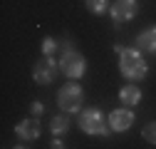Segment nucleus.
<instances>
[{
    "label": "nucleus",
    "mask_w": 156,
    "mask_h": 149,
    "mask_svg": "<svg viewBox=\"0 0 156 149\" xmlns=\"http://www.w3.org/2000/svg\"><path fill=\"white\" fill-rule=\"evenodd\" d=\"M116 52L122 55V57H119V70H122V74L126 80L139 82V80L146 77V62H144L139 50H124V47L116 45Z\"/></svg>",
    "instance_id": "1"
},
{
    "label": "nucleus",
    "mask_w": 156,
    "mask_h": 149,
    "mask_svg": "<svg viewBox=\"0 0 156 149\" xmlns=\"http://www.w3.org/2000/svg\"><path fill=\"white\" fill-rule=\"evenodd\" d=\"M80 127H82V132H87V134H109V129H112L99 109H87V112H82Z\"/></svg>",
    "instance_id": "2"
},
{
    "label": "nucleus",
    "mask_w": 156,
    "mask_h": 149,
    "mask_svg": "<svg viewBox=\"0 0 156 149\" xmlns=\"http://www.w3.org/2000/svg\"><path fill=\"white\" fill-rule=\"evenodd\" d=\"M82 100H84V92L80 89V85H65L57 92V104L65 112H77L82 107Z\"/></svg>",
    "instance_id": "3"
},
{
    "label": "nucleus",
    "mask_w": 156,
    "mask_h": 149,
    "mask_svg": "<svg viewBox=\"0 0 156 149\" xmlns=\"http://www.w3.org/2000/svg\"><path fill=\"white\" fill-rule=\"evenodd\" d=\"M60 70L67 74V77H72V80L82 77L84 74V57L80 52H74V50H67L62 55V60H60Z\"/></svg>",
    "instance_id": "4"
},
{
    "label": "nucleus",
    "mask_w": 156,
    "mask_h": 149,
    "mask_svg": "<svg viewBox=\"0 0 156 149\" xmlns=\"http://www.w3.org/2000/svg\"><path fill=\"white\" fill-rule=\"evenodd\" d=\"M55 74H57V65H55V60H50V57L40 60V62L35 65V70H32L35 82H40V85H50V82L55 80Z\"/></svg>",
    "instance_id": "5"
},
{
    "label": "nucleus",
    "mask_w": 156,
    "mask_h": 149,
    "mask_svg": "<svg viewBox=\"0 0 156 149\" xmlns=\"http://www.w3.org/2000/svg\"><path fill=\"white\" fill-rule=\"evenodd\" d=\"M136 0H116L114 8H112V20L114 23H126L136 15Z\"/></svg>",
    "instance_id": "6"
},
{
    "label": "nucleus",
    "mask_w": 156,
    "mask_h": 149,
    "mask_svg": "<svg viewBox=\"0 0 156 149\" xmlns=\"http://www.w3.org/2000/svg\"><path fill=\"white\" fill-rule=\"evenodd\" d=\"M131 124H134V112L131 109H114L109 114V127L114 132H126Z\"/></svg>",
    "instance_id": "7"
},
{
    "label": "nucleus",
    "mask_w": 156,
    "mask_h": 149,
    "mask_svg": "<svg viewBox=\"0 0 156 149\" xmlns=\"http://www.w3.org/2000/svg\"><path fill=\"white\" fill-rule=\"evenodd\" d=\"M17 137L23 139H37L40 137V124H37V119H25L17 124Z\"/></svg>",
    "instance_id": "8"
},
{
    "label": "nucleus",
    "mask_w": 156,
    "mask_h": 149,
    "mask_svg": "<svg viewBox=\"0 0 156 149\" xmlns=\"http://www.w3.org/2000/svg\"><path fill=\"white\" fill-rule=\"evenodd\" d=\"M136 45H139L144 52H156V27L144 30V32L139 35V40H136Z\"/></svg>",
    "instance_id": "9"
},
{
    "label": "nucleus",
    "mask_w": 156,
    "mask_h": 149,
    "mask_svg": "<svg viewBox=\"0 0 156 149\" xmlns=\"http://www.w3.org/2000/svg\"><path fill=\"white\" fill-rule=\"evenodd\" d=\"M119 100H122V104L131 107V104H136V102L141 100V89L136 87V85H126V87L119 92Z\"/></svg>",
    "instance_id": "10"
},
{
    "label": "nucleus",
    "mask_w": 156,
    "mask_h": 149,
    "mask_svg": "<svg viewBox=\"0 0 156 149\" xmlns=\"http://www.w3.org/2000/svg\"><path fill=\"white\" fill-rule=\"evenodd\" d=\"M50 129H52V134H62V132L69 129V119H67L65 114H62V117H55L52 124H50Z\"/></svg>",
    "instance_id": "11"
},
{
    "label": "nucleus",
    "mask_w": 156,
    "mask_h": 149,
    "mask_svg": "<svg viewBox=\"0 0 156 149\" xmlns=\"http://www.w3.org/2000/svg\"><path fill=\"white\" fill-rule=\"evenodd\" d=\"M87 8L92 10V13H104V8H107V0H87Z\"/></svg>",
    "instance_id": "12"
},
{
    "label": "nucleus",
    "mask_w": 156,
    "mask_h": 149,
    "mask_svg": "<svg viewBox=\"0 0 156 149\" xmlns=\"http://www.w3.org/2000/svg\"><path fill=\"white\" fill-rule=\"evenodd\" d=\"M144 139L151 142V144H156V122H151V124L144 127Z\"/></svg>",
    "instance_id": "13"
},
{
    "label": "nucleus",
    "mask_w": 156,
    "mask_h": 149,
    "mask_svg": "<svg viewBox=\"0 0 156 149\" xmlns=\"http://www.w3.org/2000/svg\"><path fill=\"white\" fill-rule=\"evenodd\" d=\"M42 50H45V55H50V52H55V50H57V42L52 40V37H45V42H42Z\"/></svg>",
    "instance_id": "14"
},
{
    "label": "nucleus",
    "mask_w": 156,
    "mask_h": 149,
    "mask_svg": "<svg viewBox=\"0 0 156 149\" xmlns=\"http://www.w3.org/2000/svg\"><path fill=\"white\" fill-rule=\"evenodd\" d=\"M40 112H42V104H40V102H32V114L37 117V114H40Z\"/></svg>",
    "instance_id": "15"
}]
</instances>
